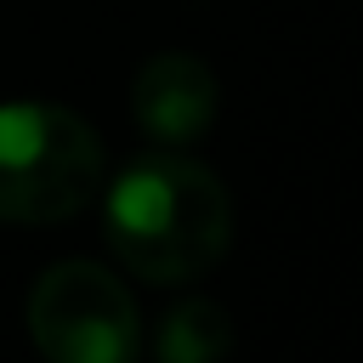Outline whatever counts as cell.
<instances>
[{
    "label": "cell",
    "mask_w": 363,
    "mask_h": 363,
    "mask_svg": "<svg viewBox=\"0 0 363 363\" xmlns=\"http://www.w3.org/2000/svg\"><path fill=\"white\" fill-rule=\"evenodd\" d=\"M102 233L142 284H193L233 244V199L182 147L142 153L108 182Z\"/></svg>",
    "instance_id": "1"
},
{
    "label": "cell",
    "mask_w": 363,
    "mask_h": 363,
    "mask_svg": "<svg viewBox=\"0 0 363 363\" xmlns=\"http://www.w3.org/2000/svg\"><path fill=\"white\" fill-rule=\"evenodd\" d=\"M102 193V136L62 102H0V221L45 227Z\"/></svg>",
    "instance_id": "2"
},
{
    "label": "cell",
    "mask_w": 363,
    "mask_h": 363,
    "mask_svg": "<svg viewBox=\"0 0 363 363\" xmlns=\"http://www.w3.org/2000/svg\"><path fill=\"white\" fill-rule=\"evenodd\" d=\"M28 340L45 363H136L142 357V312L130 284L91 261H51L28 289Z\"/></svg>",
    "instance_id": "3"
},
{
    "label": "cell",
    "mask_w": 363,
    "mask_h": 363,
    "mask_svg": "<svg viewBox=\"0 0 363 363\" xmlns=\"http://www.w3.org/2000/svg\"><path fill=\"white\" fill-rule=\"evenodd\" d=\"M130 119L159 147H187L216 119V74L193 51H159L130 79Z\"/></svg>",
    "instance_id": "4"
},
{
    "label": "cell",
    "mask_w": 363,
    "mask_h": 363,
    "mask_svg": "<svg viewBox=\"0 0 363 363\" xmlns=\"http://www.w3.org/2000/svg\"><path fill=\"white\" fill-rule=\"evenodd\" d=\"M159 363H221L233 352V318L227 306L193 295V301H176L159 323V340H153Z\"/></svg>",
    "instance_id": "5"
}]
</instances>
